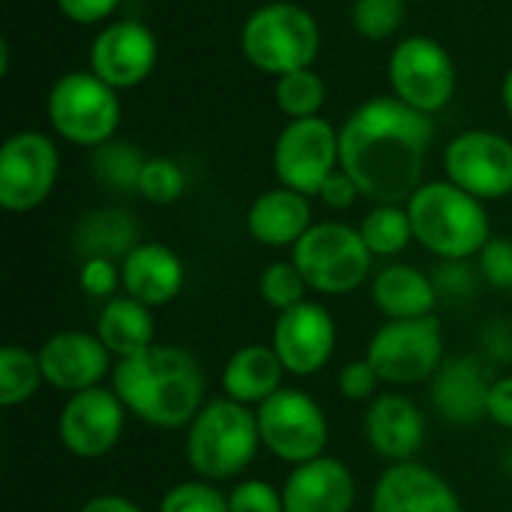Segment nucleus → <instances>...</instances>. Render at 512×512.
Segmentation results:
<instances>
[{
	"mask_svg": "<svg viewBox=\"0 0 512 512\" xmlns=\"http://www.w3.org/2000/svg\"><path fill=\"white\" fill-rule=\"evenodd\" d=\"M435 135L429 114L402 99H369L339 129V168L360 195L378 204H402L423 186V165Z\"/></svg>",
	"mask_w": 512,
	"mask_h": 512,
	"instance_id": "f257e3e1",
	"label": "nucleus"
},
{
	"mask_svg": "<svg viewBox=\"0 0 512 512\" xmlns=\"http://www.w3.org/2000/svg\"><path fill=\"white\" fill-rule=\"evenodd\" d=\"M114 393L138 420L156 429H183L204 408V372L186 348L150 345L117 360Z\"/></svg>",
	"mask_w": 512,
	"mask_h": 512,
	"instance_id": "f03ea898",
	"label": "nucleus"
},
{
	"mask_svg": "<svg viewBox=\"0 0 512 512\" xmlns=\"http://www.w3.org/2000/svg\"><path fill=\"white\" fill-rule=\"evenodd\" d=\"M414 240L444 261H465L480 255L489 237V216L483 201L456 183H423L408 198Z\"/></svg>",
	"mask_w": 512,
	"mask_h": 512,
	"instance_id": "7ed1b4c3",
	"label": "nucleus"
},
{
	"mask_svg": "<svg viewBox=\"0 0 512 512\" xmlns=\"http://www.w3.org/2000/svg\"><path fill=\"white\" fill-rule=\"evenodd\" d=\"M261 447L258 414L234 399L207 402L186 432V459L204 480H234Z\"/></svg>",
	"mask_w": 512,
	"mask_h": 512,
	"instance_id": "20e7f679",
	"label": "nucleus"
},
{
	"mask_svg": "<svg viewBox=\"0 0 512 512\" xmlns=\"http://www.w3.org/2000/svg\"><path fill=\"white\" fill-rule=\"evenodd\" d=\"M240 48L255 69L282 78L297 69H312L321 48V30L303 6L267 3L246 18Z\"/></svg>",
	"mask_w": 512,
	"mask_h": 512,
	"instance_id": "39448f33",
	"label": "nucleus"
},
{
	"mask_svg": "<svg viewBox=\"0 0 512 512\" xmlns=\"http://www.w3.org/2000/svg\"><path fill=\"white\" fill-rule=\"evenodd\" d=\"M291 261L312 291L330 297L357 291L372 270V252L360 228L342 222L312 225L294 246Z\"/></svg>",
	"mask_w": 512,
	"mask_h": 512,
	"instance_id": "423d86ee",
	"label": "nucleus"
},
{
	"mask_svg": "<svg viewBox=\"0 0 512 512\" xmlns=\"http://www.w3.org/2000/svg\"><path fill=\"white\" fill-rule=\"evenodd\" d=\"M54 132L78 147H102L120 126V96L93 72H69L48 93Z\"/></svg>",
	"mask_w": 512,
	"mask_h": 512,
	"instance_id": "0eeeda50",
	"label": "nucleus"
},
{
	"mask_svg": "<svg viewBox=\"0 0 512 512\" xmlns=\"http://www.w3.org/2000/svg\"><path fill=\"white\" fill-rule=\"evenodd\" d=\"M366 360L375 366L384 384L408 387L435 378L444 363L441 324L429 318L387 321L369 342Z\"/></svg>",
	"mask_w": 512,
	"mask_h": 512,
	"instance_id": "6e6552de",
	"label": "nucleus"
},
{
	"mask_svg": "<svg viewBox=\"0 0 512 512\" xmlns=\"http://www.w3.org/2000/svg\"><path fill=\"white\" fill-rule=\"evenodd\" d=\"M258 429L261 444L282 462L306 465L312 459H321L330 426L321 411V405L306 396L303 390H279L267 402L258 405Z\"/></svg>",
	"mask_w": 512,
	"mask_h": 512,
	"instance_id": "1a4fd4ad",
	"label": "nucleus"
},
{
	"mask_svg": "<svg viewBox=\"0 0 512 512\" xmlns=\"http://www.w3.org/2000/svg\"><path fill=\"white\" fill-rule=\"evenodd\" d=\"M390 84L396 99L432 117L453 99V57L432 36H408L390 54Z\"/></svg>",
	"mask_w": 512,
	"mask_h": 512,
	"instance_id": "9d476101",
	"label": "nucleus"
},
{
	"mask_svg": "<svg viewBox=\"0 0 512 512\" xmlns=\"http://www.w3.org/2000/svg\"><path fill=\"white\" fill-rule=\"evenodd\" d=\"M273 168L285 189L318 195L324 180L339 168V132L324 117L288 120L276 138Z\"/></svg>",
	"mask_w": 512,
	"mask_h": 512,
	"instance_id": "9b49d317",
	"label": "nucleus"
},
{
	"mask_svg": "<svg viewBox=\"0 0 512 512\" xmlns=\"http://www.w3.org/2000/svg\"><path fill=\"white\" fill-rule=\"evenodd\" d=\"M60 171L57 147L42 132H15L0 150V207L9 213L36 210L54 189Z\"/></svg>",
	"mask_w": 512,
	"mask_h": 512,
	"instance_id": "f8f14e48",
	"label": "nucleus"
},
{
	"mask_svg": "<svg viewBox=\"0 0 512 512\" xmlns=\"http://www.w3.org/2000/svg\"><path fill=\"white\" fill-rule=\"evenodd\" d=\"M444 171L450 183L480 201L504 198L512 192V144L486 129L462 132L444 150Z\"/></svg>",
	"mask_w": 512,
	"mask_h": 512,
	"instance_id": "ddd939ff",
	"label": "nucleus"
},
{
	"mask_svg": "<svg viewBox=\"0 0 512 512\" xmlns=\"http://www.w3.org/2000/svg\"><path fill=\"white\" fill-rule=\"evenodd\" d=\"M123 426H126V408L120 396L114 390L90 387L66 399L57 420V435L72 456L99 459L117 447Z\"/></svg>",
	"mask_w": 512,
	"mask_h": 512,
	"instance_id": "4468645a",
	"label": "nucleus"
},
{
	"mask_svg": "<svg viewBox=\"0 0 512 512\" xmlns=\"http://www.w3.org/2000/svg\"><path fill=\"white\" fill-rule=\"evenodd\" d=\"M273 351L288 375L306 378L321 372L336 351V321L321 303H300L279 312L273 327Z\"/></svg>",
	"mask_w": 512,
	"mask_h": 512,
	"instance_id": "2eb2a0df",
	"label": "nucleus"
},
{
	"mask_svg": "<svg viewBox=\"0 0 512 512\" xmlns=\"http://www.w3.org/2000/svg\"><path fill=\"white\" fill-rule=\"evenodd\" d=\"M156 57V36L141 21H114L90 45V72L114 90H126L153 72Z\"/></svg>",
	"mask_w": 512,
	"mask_h": 512,
	"instance_id": "dca6fc26",
	"label": "nucleus"
},
{
	"mask_svg": "<svg viewBox=\"0 0 512 512\" xmlns=\"http://www.w3.org/2000/svg\"><path fill=\"white\" fill-rule=\"evenodd\" d=\"M42 378L63 393H81L96 387L111 369V351L99 336L81 330H63L42 342L39 348Z\"/></svg>",
	"mask_w": 512,
	"mask_h": 512,
	"instance_id": "f3484780",
	"label": "nucleus"
},
{
	"mask_svg": "<svg viewBox=\"0 0 512 512\" xmlns=\"http://www.w3.org/2000/svg\"><path fill=\"white\" fill-rule=\"evenodd\" d=\"M372 512H462L450 483L426 465H390L372 492Z\"/></svg>",
	"mask_w": 512,
	"mask_h": 512,
	"instance_id": "a211bd4d",
	"label": "nucleus"
},
{
	"mask_svg": "<svg viewBox=\"0 0 512 512\" xmlns=\"http://www.w3.org/2000/svg\"><path fill=\"white\" fill-rule=\"evenodd\" d=\"M285 512H351L357 501V483L345 462L312 459L294 465L282 486Z\"/></svg>",
	"mask_w": 512,
	"mask_h": 512,
	"instance_id": "6ab92c4d",
	"label": "nucleus"
},
{
	"mask_svg": "<svg viewBox=\"0 0 512 512\" xmlns=\"http://www.w3.org/2000/svg\"><path fill=\"white\" fill-rule=\"evenodd\" d=\"M366 441L369 447L387 459V462H411V456L423 447L426 441V417L423 411L399 396V393H384L375 396L369 411H366Z\"/></svg>",
	"mask_w": 512,
	"mask_h": 512,
	"instance_id": "aec40b11",
	"label": "nucleus"
},
{
	"mask_svg": "<svg viewBox=\"0 0 512 512\" xmlns=\"http://www.w3.org/2000/svg\"><path fill=\"white\" fill-rule=\"evenodd\" d=\"M489 378L477 357L462 354L441 363L432 378V402L435 411L456 426H474L477 420L489 417Z\"/></svg>",
	"mask_w": 512,
	"mask_h": 512,
	"instance_id": "412c9836",
	"label": "nucleus"
},
{
	"mask_svg": "<svg viewBox=\"0 0 512 512\" xmlns=\"http://www.w3.org/2000/svg\"><path fill=\"white\" fill-rule=\"evenodd\" d=\"M120 279L126 297L144 306H165L183 288V261L162 243H138L120 261Z\"/></svg>",
	"mask_w": 512,
	"mask_h": 512,
	"instance_id": "4be33fe9",
	"label": "nucleus"
},
{
	"mask_svg": "<svg viewBox=\"0 0 512 512\" xmlns=\"http://www.w3.org/2000/svg\"><path fill=\"white\" fill-rule=\"evenodd\" d=\"M246 225H249V234L264 246H273V249L297 246L300 237L312 228L309 198L285 186L270 189L252 201Z\"/></svg>",
	"mask_w": 512,
	"mask_h": 512,
	"instance_id": "5701e85b",
	"label": "nucleus"
},
{
	"mask_svg": "<svg viewBox=\"0 0 512 512\" xmlns=\"http://www.w3.org/2000/svg\"><path fill=\"white\" fill-rule=\"evenodd\" d=\"M285 366L273 345H246L231 354L222 369V390L240 405H261L282 390Z\"/></svg>",
	"mask_w": 512,
	"mask_h": 512,
	"instance_id": "b1692460",
	"label": "nucleus"
},
{
	"mask_svg": "<svg viewBox=\"0 0 512 512\" xmlns=\"http://www.w3.org/2000/svg\"><path fill=\"white\" fill-rule=\"evenodd\" d=\"M372 300L378 312H384L390 321H411V318L432 315L438 303V291H435V282L417 267L390 264L375 276Z\"/></svg>",
	"mask_w": 512,
	"mask_h": 512,
	"instance_id": "393cba45",
	"label": "nucleus"
},
{
	"mask_svg": "<svg viewBox=\"0 0 512 512\" xmlns=\"http://www.w3.org/2000/svg\"><path fill=\"white\" fill-rule=\"evenodd\" d=\"M96 336L111 351V357L126 360L153 345V315L150 306L132 297H111L96 321Z\"/></svg>",
	"mask_w": 512,
	"mask_h": 512,
	"instance_id": "a878e982",
	"label": "nucleus"
},
{
	"mask_svg": "<svg viewBox=\"0 0 512 512\" xmlns=\"http://www.w3.org/2000/svg\"><path fill=\"white\" fill-rule=\"evenodd\" d=\"M75 249L87 258L123 261L138 246V225L126 210H93L75 228Z\"/></svg>",
	"mask_w": 512,
	"mask_h": 512,
	"instance_id": "bb28decb",
	"label": "nucleus"
},
{
	"mask_svg": "<svg viewBox=\"0 0 512 512\" xmlns=\"http://www.w3.org/2000/svg\"><path fill=\"white\" fill-rule=\"evenodd\" d=\"M360 234H363L369 252L372 255H384V258L399 255L414 240L411 216L399 204H378V207H372L363 216V222H360Z\"/></svg>",
	"mask_w": 512,
	"mask_h": 512,
	"instance_id": "cd10ccee",
	"label": "nucleus"
},
{
	"mask_svg": "<svg viewBox=\"0 0 512 512\" xmlns=\"http://www.w3.org/2000/svg\"><path fill=\"white\" fill-rule=\"evenodd\" d=\"M42 366L39 357L30 354L21 345H6L0 351V405L18 408L30 402L42 384Z\"/></svg>",
	"mask_w": 512,
	"mask_h": 512,
	"instance_id": "c85d7f7f",
	"label": "nucleus"
},
{
	"mask_svg": "<svg viewBox=\"0 0 512 512\" xmlns=\"http://www.w3.org/2000/svg\"><path fill=\"white\" fill-rule=\"evenodd\" d=\"M324 96H327L324 81L312 69H297V72H288V75L276 78V105L291 120L318 117V111L324 105Z\"/></svg>",
	"mask_w": 512,
	"mask_h": 512,
	"instance_id": "c756f323",
	"label": "nucleus"
},
{
	"mask_svg": "<svg viewBox=\"0 0 512 512\" xmlns=\"http://www.w3.org/2000/svg\"><path fill=\"white\" fill-rule=\"evenodd\" d=\"M144 165H147V159L135 147L117 144V141H108V144L96 147V153H93L96 177L114 192H138Z\"/></svg>",
	"mask_w": 512,
	"mask_h": 512,
	"instance_id": "7c9ffc66",
	"label": "nucleus"
},
{
	"mask_svg": "<svg viewBox=\"0 0 512 512\" xmlns=\"http://www.w3.org/2000/svg\"><path fill=\"white\" fill-rule=\"evenodd\" d=\"M258 291L267 306H273L276 312H285V309L306 303L309 285H306L303 273L294 267V261H273L270 267H264V273L258 279Z\"/></svg>",
	"mask_w": 512,
	"mask_h": 512,
	"instance_id": "2f4dec72",
	"label": "nucleus"
},
{
	"mask_svg": "<svg viewBox=\"0 0 512 512\" xmlns=\"http://www.w3.org/2000/svg\"><path fill=\"white\" fill-rule=\"evenodd\" d=\"M405 0H354V30L366 39H387L399 30Z\"/></svg>",
	"mask_w": 512,
	"mask_h": 512,
	"instance_id": "473e14b6",
	"label": "nucleus"
},
{
	"mask_svg": "<svg viewBox=\"0 0 512 512\" xmlns=\"http://www.w3.org/2000/svg\"><path fill=\"white\" fill-rule=\"evenodd\" d=\"M138 192L153 204H171L186 192V174L174 159H147L138 180Z\"/></svg>",
	"mask_w": 512,
	"mask_h": 512,
	"instance_id": "72a5a7b5",
	"label": "nucleus"
},
{
	"mask_svg": "<svg viewBox=\"0 0 512 512\" xmlns=\"http://www.w3.org/2000/svg\"><path fill=\"white\" fill-rule=\"evenodd\" d=\"M159 512H231V507L210 483H177L162 495Z\"/></svg>",
	"mask_w": 512,
	"mask_h": 512,
	"instance_id": "f704fd0d",
	"label": "nucleus"
},
{
	"mask_svg": "<svg viewBox=\"0 0 512 512\" xmlns=\"http://www.w3.org/2000/svg\"><path fill=\"white\" fill-rule=\"evenodd\" d=\"M231 512H285L282 492L264 480H243L228 495Z\"/></svg>",
	"mask_w": 512,
	"mask_h": 512,
	"instance_id": "c9c22d12",
	"label": "nucleus"
},
{
	"mask_svg": "<svg viewBox=\"0 0 512 512\" xmlns=\"http://www.w3.org/2000/svg\"><path fill=\"white\" fill-rule=\"evenodd\" d=\"M78 282H81V291L87 297H96V300H105V303L114 297L117 285H123L117 261H108V258H87L81 264Z\"/></svg>",
	"mask_w": 512,
	"mask_h": 512,
	"instance_id": "e433bc0d",
	"label": "nucleus"
},
{
	"mask_svg": "<svg viewBox=\"0 0 512 512\" xmlns=\"http://www.w3.org/2000/svg\"><path fill=\"white\" fill-rule=\"evenodd\" d=\"M480 276L495 288H512V240H489L480 252Z\"/></svg>",
	"mask_w": 512,
	"mask_h": 512,
	"instance_id": "4c0bfd02",
	"label": "nucleus"
},
{
	"mask_svg": "<svg viewBox=\"0 0 512 512\" xmlns=\"http://www.w3.org/2000/svg\"><path fill=\"white\" fill-rule=\"evenodd\" d=\"M378 384H381V375L375 372V366H372L369 360H354V363H348V366L339 372V390H342V396L351 399V402H366V399H372L375 390H378Z\"/></svg>",
	"mask_w": 512,
	"mask_h": 512,
	"instance_id": "58836bf2",
	"label": "nucleus"
},
{
	"mask_svg": "<svg viewBox=\"0 0 512 512\" xmlns=\"http://www.w3.org/2000/svg\"><path fill=\"white\" fill-rule=\"evenodd\" d=\"M474 282H477V276L465 261H447L435 276V291H438V297H453V300L471 297Z\"/></svg>",
	"mask_w": 512,
	"mask_h": 512,
	"instance_id": "ea45409f",
	"label": "nucleus"
},
{
	"mask_svg": "<svg viewBox=\"0 0 512 512\" xmlns=\"http://www.w3.org/2000/svg\"><path fill=\"white\" fill-rule=\"evenodd\" d=\"M123 0H57L60 12L75 24H96L117 12Z\"/></svg>",
	"mask_w": 512,
	"mask_h": 512,
	"instance_id": "a19ab883",
	"label": "nucleus"
},
{
	"mask_svg": "<svg viewBox=\"0 0 512 512\" xmlns=\"http://www.w3.org/2000/svg\"><path fill=\"white\" fill-rule=\"evenodd\" d=\"M357 195H360V186L351 180V174L348 171H342V168H336L327 180H324V186H321V192H318V198L327 204V207H336V210H348L354 201H357Z\"/></svg>",
	"mask_w": 512,
	"mask_h": 512,
	"instance_id": "79ce46f5",
	"label": "nucleus"
},
{
	"mask_svg": "<svg viewBox=\"0 0 512 512\" xmlns=\"http://www.w3.org/2000/svg\"><path fill=\"white\" fill-rule=\"evenodd\" d=\"M489 420L504 426V429H512V375L501 378L492 384L489 390Z\"/></svg>",
	"mask_w": 512,
	"mask_h": 512,
	"instance_id": "37998d69",
	"label": "nucleus"
},
{
	"mask_svg": "<svg viewBox=\"0 0 512 512\" xmlns=\"http://www.w3.org/2000/svg\"><path fill=\"white\" fill-rule=\"evenodd\" d=\"M486 348L492 351V357H495V360H510L512 336H510V327H507L504 321H498V324H492V327L486 330Z\"/></svg>",
	"mask_w": 512,
	"mask_h": 512,
	"instance_id": "c03bdc74",
	"label": "nucleus"
},
{
	"mask_svg": "<svg viewBox=\"0 0 512 512\" xmlns=\"http://www.w3.org/2000/svg\"><path fill=\"white\" fill-rule=\"evenodd\" d=\"M78 512H141V507L132 504L129 498H120V495H96Z\"/></svg>",
	"mask_w": 512,
	"mask_h": 512,
	"instance_id": "a18cd8bd",
	"label": "nucleus"
},
{
	"mask_svg": "<svg viewBox=\"0 0 512 512\" xmlns=\"http://www.w3.org/2000/svg\"><path fill=\"white\" fill-rule=\"evenodd\" d=\"M501 99H504V108L510 111V117H512V69L507 72V78H504V87H501Z\"/></svg>",
	"mask_w": 512,
	"mask_h": 512,
	"instance_id": "49530a36",
	"label": "nucleus"
},
{
	"mask_svg": "<svg viewBox=\"0 0 512 512\" xmlns=\"http://www.w3.org/2000/svg\"><path fill=\"white\" fill-rule=\"evenodd\" d=\"M510 471H512V453H510Z\"/></svg>",
	"mask_w": 512,
	"mask_h": 512,
	"instance_id": "de8ad7c7",
	"label": "nucleus"
}]
</instances>
